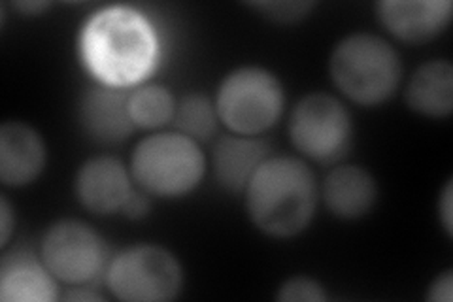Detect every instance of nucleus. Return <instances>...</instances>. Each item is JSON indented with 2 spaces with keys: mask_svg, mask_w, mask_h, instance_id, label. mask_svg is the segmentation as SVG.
I'll return each instance as SVG.
<instances>
[{
  "mask_svg": "<svg viewBox=\"0 0 453 302\" xmlns=\"http://www.w3.org/2000/svg\"><path fill=\"white\" fill-rule=\"evenodd\" d=\"M65 298L66 300H76V302H80V300H101V297H98L95 291H91V290H88V287L85 285H74V290H70L66 295H65Z\"/></svg>",
  "mask_w": 453,
  "mask_h": 302,
  "instance_id": "nucleus-25",
  "label": "nucleus"
},
{
  "mask_svg": "<svg viewBox=\"0 0 453 302\" xmlns=\"http://www.w3.org/2000/svg\"><path fill=\"white\" fill-rule=\"evenodd\" d=\"M250 6L253 10H257L268 21L291 25L303 21L310 13V10L314 8V3H253Z\"/></svg>",
  "mask_w": 453,
  "mask_h": 302,
  "instance_id": "nucleus-20",
  "label": "nucleus"
},
{
  "mask_svg": "<svg viewBox=\"0 0 453 302\" xmlns=\"http://www.w3.org/2000/svg\"><path fill=\"white\" fill-rule=\"evenodd\" d=\"M289 138L308 159L333 165L344 159L351 148L353 121L336 97L310 93L291 112Z\"/></svg>",
  "mask_w": 453,
  "mask_h": 302,
  "instance_id": "nucleus-7",
  "label": "nucleus"
},
{
  "mask_svg": "<svg viewBox=\"0 0 453 302\" xmlns=\"http://www.w3.org/2000/svg\"><path fill=\"white\" fill-rule=\"evenodd\" d=\"M376 12L388 33L406 44L434 40L451 21L449 0H384Z\"/></svg>",
  "mask_w": 453,
  "mask_h": 302,
  "instance_id": "nucleus-11",
  "label": "nucleus"
},
{
  "mask_svg": "<svg viewBox=\"0 0 453 302\" xmlns=\"http://www.w3.org/2000/svg\"><path fill=\"white\" fill-rule=\"evenodd\" d=\"M276 298L281 302H325L327 293L314 278L293 276L280 285Z\"/></svg>",
  "mask_w": 453,
  "mask_h": 302,
  "instance_id": "nucleus-19",
  "label": "nucleus"
},
{
  "mask_svg": "<svg viewBox=\"0 0 453 302\" xmlns=\"http://www.w3.org/2000/svg\"><path fill=\"white\" fill-rule=\"evenodd\" d=\"M427 298L433 302H451L453 298V272L444 270L441 276H436L429 285Z\"/></svg>",
  "mask_w": 453,
  "mask_h": 302,
  "instance_id": "nucleus-21",
  "label": "nucleus"
},
{
  "mask_svg": "<svg viewBox=\"0 0 453 302\" xmlns=\"http://www.w3.org/2000/svg\"><path fill=\"white\" fill-rule=\"evenodd\" d=\"M174 125L178 133L189 136L195 142H206L216 135L218 110L216 103L204 93H188L176 103Z\"/></svg>",
  "mask_w": 453,
  "mask_h": 302,
  "instance_id": "nucleus-17",
  "label": "nucleus"
},
{
  "mask_svg": "<svg viewBox=\"0 0 453 302\" xmlns=\"http://www.w3.org/2000/svg\"><path fill=\"white\" fill-rule=\"evenodd\" d=\"M129 112L136 127L161 128L174 120L176 98L163 85H142L131 91Z\"/></svg>",
  "mask_w": 453,
  "mask_h": 302,
  "instance_id": "nucleus-18",
  "label": "nucleus"
},
{
  "mask_svg": "<svg viewBox=\"0 0 453 302\" xmlns=\"http://www.w3.org/2000/svg\"><path fill=\"white\" fill-rule=\"evenodd\" d=\"M150 197L146 191H133L131 197L127 198V203L123 206V213L127 215V218L131 220H140L144 218V215L150 213V208H151V203H150Z\"/></svg>",
  "mask_w": 453,
  "mask_h": 302,
  "instance_id": "nucleus-23",
  "label": "nucleus"
},
{
  "mask_svg": "<svg viewBox=\"0 0 453 302\" xmlns=\"http://www.w3.org/2000/svg\"><path fill=\"white\" fill-rule=\"evenodd\" d=\"M406 105L423 118L446 120L453 110V66L434 59L416 68L406 85Z\"/></svg>",
  "mask_w": 453,
  "mask_h": 302,
  "instance_id": "nucleus-16",
  "label": "nucleus"
},
{
  "mask_svg": "<svg viewBox=\"0 0 453 302\" xmlns=\"http://www.w3.org/2000/svg\"><path fill=\"white\" fill-rule=\"evenodd\" d=\"M246 210L251 223L273 238H293L310 227L318 208V182L296 157H268L250 180Z\"/></svg>",
  "mask_w": 453,
  "mask_h": 302,
  "instance_id": "nucleus-1",
  "label": "nucleus"
},
{
  "mask_svg": "<svg viewBox=\"0 0 453 302\" xmlns=\"http://www.w3.org/2000/svg\"><path fill=\"white\" fill-rule=\"evenodd\" d=\"M106 285L113 297L127 302L174 300L183 287V268L166 248L138 244L108 263Z\"/></svg>",
  "mask_w": 453,
  "mask_h": 302,
  "instance_id": "nucleus-6",
  "label": "nucleus"
},
{
  "mask_svg": "<svg viewBox=\"0 0 453 302\" xmlns=\"http://www.w3.org/2000/svg\"><path fill=\"white\" fill-rule=\"evenodd\" d=\"M55 276L33 252L25 248L4 253L0 263V300L4 302H53Z\"/></svg>",
  "mask_w": 453,
  "mask_h": 302,
  "instance_id": "nucleus-13",
  "label": "nucleus"
},
{
  "mask_svg": "<svg viewBox=\"0 0 453 302\" xmlns=\"http://www.w3.org/2000/svg\"><path fill=\"white\" fill-rule=\"evenodd\" d=\"M40 257L57 280L68 285H88L106 268L108 248L88 223L61 220L42 238Z\"/></svg>",
  "mask_w": 453,
  "mask_h": 302,
  "instance_id": "nucleus-8",
  "label": "nucleus"
},
{
  "mask_svg": "<svg viewBox=\"0 0 453 302\" xmlns=\"http://www.w3.org/2000/svg\"><path fill=\"white\" fill-rule=\"evenodd\" d=\"M155 42L150 23L129 8H108L91 18L83 53L103 83L127 88L151 68Z\"/></svg>",
  "mask_w": 453,
  "mask_h": 302,
  "instance_id": "nucleus-2",
  "label": "nucleus"
},
{
  "mask_svg": "<svg viewBox=\"0 0 453 302\" xmlns=\"http://www.w3.org/2000/svg\"><path fill=\"white\" fill-rule=\"evenodd\" d=\"M50 4H46V3H19L18 4V8L19 10H23V12H27V13H31V16H35V13H38V12H42V10H46Z\"/></svg>",
  "mask_w": 453,
  "mask_h": 302,
  "instance_id": "nucleus-26",
  "label": "nucleus"
},
{
  "mask_svg": "<svg viewBox=\"0 0 453 302\" xmlns=\"http://www.w3.org/2000/svg\"><path fill=\"white\" fill-rule=\"evenodd\" d=\"M206 174V157L198 142L181 133H157L138 142L131 176L151 197L178 198L195 191Z\"/></svg>",
  "mask_w": 453,
  "mask_h": 302,
  "instance_id": "nucleus-4",
  "label": "nucleus"
},
{
  "mask_svg": "<svg viewBox=\"0 0 453 302\" xmlns=\"http://www.w3.org/2000/svg\"><path fill=\"white\" fill-rule=\"evenodd\" d=\"M214 103L219 121L233 135L259 136L280 121L286 95L271 70L246 65L221 80Z\"/></svg>",
  "mask_w": 453,
  "mask_h": 302,
  "instance_id": "nucleus-5",
  "label": "nucleus"
},
{
  "mask_svg": "<svg viewBox=\"0 0 453 302\" xmlns=\"http://www.w3.org/2000/svg\"><path fill=\"white\" fill-rule=\"evenodd\" d=\"M131 91L101 83L85 89L78 105L81 131L101 146H118L136 128L129 112Z\"/></svg>",
  "mask_w": 453,
  "mask_h": 302,
  "instance_id": "nucleus-9",
  "label": "nucleus"
},
{
  "mask_svg": "<svg viewBox=\"0 0 453 302\" xmlns=\"http://www.w3.org/2000/svg\"><path fill=\"white\" fill-rule=\"evenodd\" d=\"M13 227H16V218H13V210L6 195H0V246L3 250L8 248Z\"/></svg>",
  "mask_w": 453,
  "mask_h": 302,
  "instance_id": "nucleus-22",
  "label": "nucleus"
},
{
  "mask_svg": "<svg viewBox=\"0 0 453 302\" xmlns=\"http://www.w3.org/2000/svg\"><path fill=\"white\" fill-rule=\"evenodd\" d=\"M271 157V146L257 136L229 135L216 142L211 151L214 178L225 191L244 193L257 168Z\"/></svg>",
  "mask_w": 453,
  "mask_h": 302,
  "instance_id": "nucleus-15",
  "label": "nucleus"
},
{
  "mask_svg": "<svg viewBox=\"0 0 453 302\" xmlns=\"http://www.w3.org/2000/svg\"><path fill=\"white\" fill-rule=\"evenodd\" d=\"M329 74L336 89L353 105L372 108L395 95L403 78V61L388 40L356 33L336 44Z\"/></svg>",
  "mask_w": 453,
  "mask_h": 302,
  "instance_id": "nucleus-3",
  "label": "nucleus"
},
{
  "mask_svg": "<svg viewBox=\"0 0 453 302\" xmlns=\"http://www.w3.org/2000/svg\"><path fill=\"white\" fill-rule=\"evenodd\" d=\"M321 197L334 218L344 221L361 220L378 203V183L366 168L342 165L333 168L325 178Z\"/></svg>",
  "mask_w": 453,
  "mask_h": 302,
  "instance_id": "nucleus-14",
  "label": "nucleus"
},
{
  "mask_svg": "<svg viewBox=\"0 0 453 302\" xmlns=\"http://www.w3.org/2000/svg\"><path fill=\"white\" fill-rule=\"evenodd\" d=\"M48 159L46 142L23 121L0 127V180L6 187H25L38 180Z\"/></svg>",
  "mask_w": 453,
  "mask_h": 302,
  "instance_id": "nucleus-12",
  "label": "nucleus"
},
{
  "mask_svg": "<svg viewBox=\"0 0 453 302\" xmlns=\"http://www.w3.org/2000/svg\"><path fill=\"white\" fill-rule=\"evenodd\" d=\"M78 203L96 215L121 212L131 197V174L111 155H96L85 161L74 180Z\"/></svg>",
  "mask_w": 453,
  "mask_h": 302,
  "instance_id": "nucleus-10",
  "label": "nucleus"
},
{
  "mask_svg": "<svg viewBox=\"0 0 453 302\" xmlns=\"http://www.w3.org/2000/svg\"><path fill=\"white\" fill-rule=\"evenodd\" d=\"M438 213H441V221L448 236L453 233V185L451 182L446 183L444 191L441 195V203H438Z\"/></svg>",
  "mask_w": 453,
  "mask_h": 302,
  "instance_id": "nucleus-24",
  "label": "nucleus"
}]
</instances>
